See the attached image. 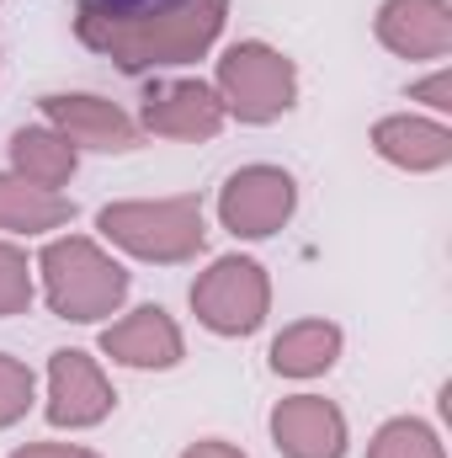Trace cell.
<instances>
[{"mask_svg":"<svg viewBox=\"0 0 452 458\" xmlns=\"http://www.w3.org/2000/svg\"><path fill=\"white\" fill-rule=\"evenodd\" d=\"M27 299H32L27 261H21L11 245H0V315H16V310H27Z\"/></svg>","mask_w":452,"mask_h":458,"instance_id":"cell-15","label":"cell"},{"mask_svg":"<svg viewBox=\"0 0 452 458\" xmlns=\"http://www.w3.org/2000/svg\"><path fill=\"white\" fill-rule=\"evenodd\" d=\"M70 219V203H59L48 187H21L0 176V229H48Z\"/></svg>","mask_w":452,"mask_h":458,"instance_id":"cell-13","label":"cell"},{"mask_svg":"<svg viewBox=\"0 0 452 458\" xmlns=\"http://www.w3.org/2000/svg\"><path fill=\"white\" fill-rule=\"evenodd\" d=\"M165 5H181V0H86V16H102V21H138V16H155Z\"/></svg>","mask_w":452,"mask_h":458,"instance_id":"cell-17","label":"cell"},{"mask_svg":"<svg viewBox=\"0 0 452 458\" xmlns=\"http://www.w3.org/2000/svg\"><path fill=\"white\" fill-rule=\"evenodd\" d=\"M102 346L113 352L117 362H133V368H171L176 357H181V336H176V326L165 320V310H133V320H122L113 326Z\"/></svg>","mask_w":452,"mask_h":458,"instance_id":"cell-9","label":"cell"},{"mask_svg":"<svg viewBox=\"0 0 452 458\" xmlns=\"http://www.w3.org/2000/svg\"><path fill=\"white\" fill-rule=\"evenodd\" d=\"M272 432H277V448L288 458H340V443H346L340 416L325 400H309V394L277 405Z\"/></svg>","mask_w":452,"mask_h":458,"instance_id":"cell-8","label":"cell"},{"mask_svg":"<svg viewBox=\"0 0 452 458\" xmlns=\"http://www.w3.org/2000/svg\"><path fill=\"white\" fill-rule=\"evenodd\" d=\"M293 214V182L272 165H250L224 187V225L234 234H272Z\"/></svg>","mask_w":452,"mask_h":458,"instance_id":"cell-6","label":"cell"},{"mask_svg":"<svg viewBox=\"0 0 452 458\" xmlns=\"http://www.w3.org/2000/svg\"><path fill=\"white\" fill-rule=\"evenodd\" d=\"M192 304H197V315H203L213 331H224V336L255 331V326H261V310H266L261 267H255V261H219V267L192 288Z\"/></svg>","mask_w":452,"mask_h":458,"instance_id":"cell-5","label":"cell"},{"mask_svg":"<svg viewBox=\"0 0 452 458\" xmlns=\"http://www.w3.org/2000/svg\"><path fill=\"white\" fill-rule=\"evenodd\" d=\"M187 458H239V454H234V448H224V443H197Z\"/></svg>","mask_w":452,"mask_h":458,"instance_id":"cell-19","label":"cell"},{"mask_svg":"<svg viewBox=\"0 0 452 458\" xmlns=\"http://www.w3.org/2000/svg\"><path fill=\"white\" fill-rule=\"evenodd\" d=\"M107 411H113V389L91 368V357L86 352H54V405H48V416L59 427H91Z\"/></svg>","mask_w":452,"mask_h":458,"instance_id":"cell-7","label":"cell"},{"mask_svg":"<svg viewBox=\"0 0 452 458\" xmlns=\"http://www.w3.org/2000/svg\"><path fill=\"white\" fill-rule=\"evenodd\" d=\"M43 107H48V117H59L64 133L80 139V144H96V149H128L133 144V128H128V117L117 113L113 102H96V97H48Z\"/></svg>","mask_w":452,"mask_h":458,"instance_id":"cell-10","label":"cell"},{"mask_svg":"<svg viewBox=\"0 0 452 458\" xmlns=\"http://www.w3.org/2000/svg\"><path fill=\"white\" fill-rule=\"evenodd\" d=\"M43 272H48V299H54V310H59L64 320H96V315H107L117 299H122V288H128L122 267H113V261H107L96 245H86V240H59V245H48Z\"/></svg>","mask_w":452,"mask_h":458,"instance_id":"cell-2","label":"cell"},{"mask_svg":"<svg viewBox=\"0 0 452 458\" xmlns=\"http://www.w3.org/2000/svg\"><path fill=\"white\" fill-rule=\"evenodd\" d=\"M224 21V0H181L171 11L138 16V21H102V16H80V32L102 48H113L128 70L138 64H176L192 59Z\"/></svg>","mask_w":452,"mask_h":458,"instance_id":"cell-1","label":"cell"},{"mask_svg":"<svg viewBox=\"0 0 452 458\" xmlns=\"http://www.w3.org/2000/svg\"><path fill=\"white\" fill-rule=\"evenodd\" d=\"M219 81H224L234 113L250 117V123H266V117L288 113V102H293V70H288V59L272 54V48H261V43L229 48L224 64H219Z\"/></svg>","mask_w":452,"mask_h":458,"instance_id":"cell-4","label":"cell"},{"mask_svg":"<svg viewBox=\"0 0 452 458\" xmlns=\"http://www.w3.org/2000/svg\"><path fill=\"white\" fill-rule=\"evenodd\" d=\"M27 400H32V373H27L21 362L0 357V427L16 421V416L27 411Z\"/></svg>","mask_w":452,"mask_h":458,"instance_id":"cell-16","label":"cell"},{"mask_svg":"<svg viewBox=\"0 0 452 458\" xmlns=\"http://www.w3.org/2000/svg\"><path fill=\"white\" fill-rule=\"evenodd\" d=\"M102 229L122 240L128 250L138 256H155V261H176L187 250L203 245V214L197 203H128V208H107Z\"/></svg>","mask_w":452,"mask_h":458,"instance_id":"cell-3","label":"cell"},{"mask_svg":"<svg viewBox=\"0 0 452 458\" xmlns=\"http://www.w3.org/2000/svg\"><path fill=\"white\" fill-rule=\"evenodd\" d=\"M331 357H336V331L331 326H298V331L277 336V346H272L277 373H320V368H331Z\"/></svg>","mask_w":452,"mask_h":458,"instance_id":"cell-14","label":"cell"},{"mask_svg":"<svg viewBox=\"0 0 452 458\" xmlns=\"http://www.w3.org/2000/svg\"><path fill=\"white\" fill-rule=\"evenodd\" d=\"M11 458H96V454H86V448H21Z\"/></svg>","mask_w":452,"mask_h":458,"instance_id":"cell-18","label":"cell"},{"mask_svg":"<svg viewBox=\"0 0 452 458\" xmlns=\"http://www.w3.org/2000/svg\"><path fill=\"white\" fill-rule=\"evenodd\" d=\"M149 128H160V133H176V139H197V133H213L219 128V102H213V91L208 86H171L165 97H149Z\"/></svg>","mask_w":452,"mask_h":458,"instance_id":"cell-11","label":"cell"},{"mask_svg":"<svg viewBox=\"0 0 452 458\" xmlns=\"http://www.w3.org/2000/svg\"><path fill=\"white\" fill-rule=\"evenodd\" d=\"M11 155H16V165L32 176V187H59V182L75 171V149H70V139L43 133V128H21V133L11 139Z\"/></svg>","mask_w":452,"mask_h":458,"instance_id":"cell-12","label":"cell"}]
</instances>
